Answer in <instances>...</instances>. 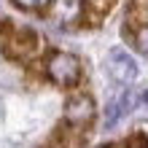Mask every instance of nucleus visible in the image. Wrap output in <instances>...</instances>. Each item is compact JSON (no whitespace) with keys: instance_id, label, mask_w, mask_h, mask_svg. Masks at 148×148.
<instances>
[{"instance_id":"obj_1","label":"nucleus","mask_w":148,"mask_h":148,"mask_svg":"<svg viewBox=\"0 0 148 148\" xmlns=\"http://www.w3.org/2000/svg\"><path fill=\"white\" fill-rule=\"evenodd\" d=\"M46 75L57 86H75L81 81V59L67 51H57L46 62Z\"/></svg>"},{"instance_id":"obj_2","label":"nucleus","mask_w":148,"mask_h":148,"mask_svg":"<svg viewBox=\"0 0 148 148\" xmlns=\"http://www.w3.org/2000/svg\"><path fill=\"white\" fill-rule=\"evenodd\" d=\"M40 51V38L35 30H14L11 35L3 43V54L11 59V62H27Z\"/></svg>"},{"instance_id":"obj_3","label":"nucleus","mask_w":148,"mask_h":148,"mask_svg":"<svg viewBox=\"0 0 148 148\" xmlns=\"http://www.w3.org/2000/svg\"><path fill=\"white\" fill-rule=\"evenodd\" d=\"M108 70L119 84H132L137 78V65L124 49H113L108 54Z\"/></svg>"},{"instance_id":"obj_4","label":"nucleus","mask_w":148,"mask_h":148,"mask_svg":"<svg viewBox=\"0 0 148 148\" xmlns=\"http://www.w3.org/2000/svg\"><path fill=\"white\" fill-rule=\"evenodd\" d=\"M65 119H67V124H73V127L92 124V119H94V102H92V97H86V94L73 97L70 102H67V108H65Z\"/></svg>"},{"instance_id":"obj_5","label":"nucleus","mask_w":148,"mask_h":148,"mask_svg":"<svg viewBox=\"0 0 148 148\" xmlns=\"http://www.w3.org/2000/svg\"><path fill=\"white\" fill-rule=\"evenodd\" d=\"M113 3H116V0H86L84 8H81V24H89V27L100 24L110 14Z\"/></svg>"},{"instance_id":"obj_6","label":"nucleus","mask_w":148,"mask_h":148,"mask_svg":"<svg viewBox=\"0 0 148 148\" xmlns=\"http://www.w3.org/2000/svg\"><path fill=\"white\" fill-rule=\"evenodd\" d=\"M127 38H132L135 49L140 51V54H148V24H143V27H140V30H135V32H129Z\"/></svg>"},{"instance_id":"obj_7","label":"nucleus","mask_w":148,"mask_h":148,"mask_svg":"<svg viewBox=\"0 0 148 148\" xmlns=\"http://www.w3.org/2000/svg\"><path fill=\"white\" fill-rule=\"evenodd\" d=\"M113 148H148V137H145L143 132H135V135L124 137L121 143H116Z\"/></svg>"},{"instance_id":"obj_8","label":"nucleus","mask_w":148,"mask_h":148,"mask_svg":"<svg viewBox=\"0 0 148 148\" xmlns=\"http://www.w3.org/2000/svg\"><path fill=\"white\" fill-rule=\"evenodd\" d=\"M14 3L24 11H43V8H49L51 0H14Z\"/></svg>"},{"instance_id":"obj_9","label":"nucleus","mask_w":148,"mask_h":148,"mask_svg":"<svg viewBox=\"0 0 148 148\" xmlns=\"http://www.w3.org/2000/svg\"><path fill=\"white\" fill-rule=\"evenodd\" d=\"M43 148H65V145H62V143H59V140H57V137H54V140H49V143H46V145H43Z\"/></svg>"}]
</instances>
